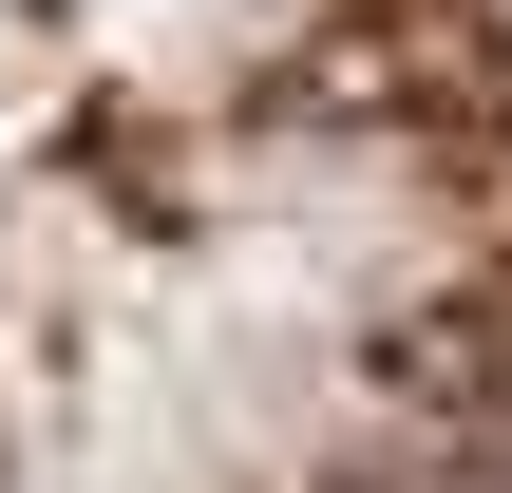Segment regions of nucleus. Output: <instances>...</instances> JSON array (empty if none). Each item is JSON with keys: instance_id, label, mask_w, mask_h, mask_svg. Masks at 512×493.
<instances>
[{"instance_id": "1", "label": "nucleus", "mask_w": 512, "mask_h": 493, "mask_svg": "<svg viewBox=\"0 0 512 493\" xmlns=\"http://www.w3.org/2000/svg\"><path fill=\"white\" fill-rule=\"evenodd\" d=\"M512 285V0H0V456H228Z\"/></svg>"}]
</instances>
